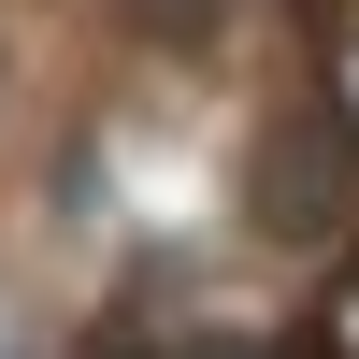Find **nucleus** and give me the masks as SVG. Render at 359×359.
<instances>
[{"label": "nucleus", "mask_w": 359, "mask_h": 359, "mask_svg": "<svg viewBox=\"0 0 359 359\" xmlns=\"http://www.w3.org/2000/svg\"><path fill=\"white\" fill-rule=\"evenodd\" d=\"M302 359H359V345H302Z\"/></svg>", "instance_id": "7ed1b4c3"}, {"label": "nucleus", "mask_w": 359, "mask_h": 359, "mask_svg": "<svg viewBox=\"0 0 359 359\" xmlns=\"http://www.w3.org/2000/svg\"><path fill=\"white\" fill-rule=\"evenodd\" d=\"M86 359H158V331H130V316H101V331H86Z\"/></svg>", "instance_id": "f03ea898"}, {"label": "nucleus", "mask_w": 359, "mask_h": 359, "mask_svg": "<svg viewBox=\"0 0 359 359\" xmlns=\"http://www.w3.org/2000/svg\"><path fill=\"white\" fill-rule=\"evenodd\" d=\"M359 201V130H331V115H287L273 158H259V230H287V245H316V230H345Z\"/></svg>", "instance_id": "f257e3e1"}]
</instances>
